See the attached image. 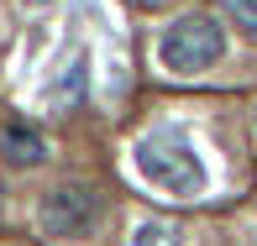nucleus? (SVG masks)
Returning <instances> with one entry per match:
<instances>
[{
    "mask_svg": "<svg viewBox=\"0 0 257 246\" xmlns=\"http://www.w3.org/2000/svg\"><path fill=\"white\" fill-rule=\"evenodd\" d=\"M137 168H142L147 183H158L173 199H194L205 189V168H200V157H194L184 131H147L137 142Z\"/></svg>",
    "mask_w": 257,
    "mask_h": 246,
    "instance_id": "f257e3e1",
    "label": "nucleus"
},
{
    "mask_svg": "<svg viewBox=\"0 0 257 246\" xmlns=\"http://www.w3.org/2000/svg\"><path fill=\"white\" fill-rule=\"evenodd\" d=\"M220 53H226V37H220L215 16H179L163 32V42H158L163 68L179 74V79H194V74H205V68H215Z\"/></svg>",
    "mask_w": 257,
    "mask_h": 246,
    "instance_id": "f03ea898",
    "label": "nucleus"
},
{
    "mask_svg": "<svg viewBox=\"0 0 257 246\" xmlns=\"http://www.w3.org/2000/svg\"><path fill=\"white\" fill-rule=\"evenodd\" d=\"M37 225L58 241H79L100 225V194L84 189V183H58V189L42 199L37 209Z\"/></svg>",
    "mask_w": 257,
    "mask_h": 246,
    "instance_id": "7ed1b4c3",
    "label": "nucleus"
},
{
    "mask_svg": "<svg viewBox=\"0 0 257 246\" xmlns=\"http://www.w3.org/2000/svg\"><path fill=\"white\" fill-rule=\"evenodd\" d=\"M0 157H6L11 168H37V162H48V147H42V136L27 131V126H6V131H0Z\"/></svg>",
    "mask_w": 257,
    "mask_h": 246,
    "instance_id": "20e7f679",
    "label": "nucleus"
},
{
    "mask_svg": "<svg viewBox=\"0 0 257 246\" xmlns=\"http://www.w3.org/2000/svg\"><path fill=\"white\" fill-rule=\"evenodd\" d=\"M132 246H184V230H179V220H147Z\"/></svg>",
    "mask_w": 257,
    "mask_h": 246,
    "instance_id": "39448f33",
    "label": "nucleus"
},
{
    "mask_svg": "<svg viewBox=\"0 0 257 246\" xmlns=\"http://www.w3.org/2000/svg\"><path fill=\"white\" fill-rule=\"evenodd\" d=\"M84 79H89V63L74 58V68H68L63 84H58V105H79V100H84Z\"/></svg>",
    "mask_w": 257,
    "mask_h": 246,
    "instance_id": "423d86ee",
    "label": "nucleus"
},
{
    "mask_svg": "<svg viewBox=\"0 0 257 246\" xmlns=\"http://www.w3.org/2000/svg\"><path fill=\"white\" fill-rule=\"evenodd\" d=\"M220 11H226L231 21H236L241 32H247V37H257V0H215Z\"/></svg>",
    "mask_w": 257,
    "mask_h": 246,
    "instance_id": "0eeeda50",
    "label": "nucleus"
}]
</instances>
